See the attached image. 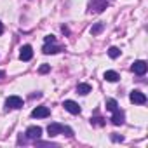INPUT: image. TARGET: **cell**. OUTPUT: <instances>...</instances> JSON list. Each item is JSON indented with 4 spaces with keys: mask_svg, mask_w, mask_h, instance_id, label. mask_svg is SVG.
<instances>
[{
    "mask_svg": "<svg viewBox=\"0 0 148 148\" xmlns=\"http://www.w3.org/2000/svg\"><path fill=\"white\" fill-rule=\"evenodd\" d=\"M49 70H51V66H49V64H42V66L38 68V71H40V73H47Z\"/></svg>",
    "mask_w": 148,
    "mask_h": 148,
    "instance_id": "ac0fdd59",
    "label": "cell"
},
{
    "mask_svg": "<svg viewBox=\"0 0 148 148\" xmlns=\"http://www.w3.org/2000/svg\"><path fill=\"white\" fill-rule=\"evenodd\" d=\"M112 113H113V115H112V119H110V120H112V124H113V125H122V124H124V120H125V113H124L120 108H117V110H115V112H112Z\"/></svg>",
    "mask_w": 148,
    "mask_h": 148,
    "instance_id": "8992f818",
    "label": "cell"
},
{
    "mask_svg": "<svg viewBox=\"0 0 148 148\" xmlns=\"http://www.w3.org/2000/svg\"><path fill=\"white\" fill-rule=\"evenodd\" d=\"M103 28H105L103 23H96V25H92V26H91V35H98V33H101Z\"/></svg>",
    "mask_w": 148,
    "mask_h": 148,
    "instance_id": "5bb4252c",
    "label": "cell"
},
{
    "mask_svg": "<svg viewBox=\"0 0 148 148\" xmlns=\"http://www.w3.org/2000/svg\"><path fill=\"white\" fill-rule=\"evenodd\" d=\"M26 136H28L30 139H38V138L42 136V127H38V125H30V127L26 129Z\"/></svg>",
    "mask_w": 148,
    "mask_h": 148,
    "instance_id": "8fae6325",
    "label": "cell"
},
{
    "mask_svg": "<svg viewBox=\"0 0 148 148\" xmlns=\"http://www.w3.org/2000/svg\"><path fill=\"white\" fill-rule=\"evenodd\" d=\"M77 92L82 94V96H86V94L91 92V86H89V84H79V86H77Z\"/></svg>",
    "mask_w": 148,
    "mask_h": 148,
    "instance_id": "4fadbf2b",
    "label": "cell"
},
{
    "mask_svg": "<svg viewBox=\"0 0 148 148\" xmlns=\"http://www.w3.org/2000/svg\"><path fill=\"white\" fill-rule=\"evenodd\" d=\"M105 80H108V82H117L119 79H120V75L117 71H113V70H108V71H105Z\"/></svg>",
    "mask_w": 148,
    "mask_h": 148,
    "instance_id": "7c38bea8",
    "label": "cell"
},
{
    "mask_svg": "<svg viewBox=\"0 0 148 148\" xmlns=\"http://www.w3.org/2000/svg\"><path fill=\"white\" fill-rule=\"evenodd\" d=\"M106 9V0H92L89 4V11L91 12H103Z\"/></svg>",
    "mask_w": 148,
    "mask_h": 148,
    "instance_id": "277c9868",
    "label": "cell"
},
{
    "mask_svg": "<svg viewBox=\"0 0 148 148\" xmlns=\"http://www.w3.org/2000/svg\"><path fill=\"white\" fill-rule=\"evenodd\" d=\"M47 132L49 136H58V134H66L68 138H73V131L68 127V125H63V124H58V122H52L47 125Z\"/></svg>",
    "mask_w": 148,
    "mask_h": 148,
    "instance_id": "6da1fadb",
    "label": "cell"
},
{
    "mask_svg": "<svg viewBox=\"0 0 148 148\" xmlns=\"http://www.w3.org/2000/svg\"><path fill=\"white\" fill-rule=\"evenodd\" d=\"M2 33H4V25L0 23V35H2Z\"/></svg>",
    "mask_w": 148,
    "mask_h": 148,
    "instance_id": "44dd1931",
    "label": "cell"
},
{
    "mask_svg": "<svg viewBox=\"0 0 148 148\" xmlns=\"http://www.w3.org/2000/svg\"><path fill=\"white\" fill-rule=\"evenodd\" d=\"M112 139H113V141H124V138H122V136H117V134H113Z\"/></svg>",
    "mask_w": 148,
    "mask_h": 148,
    "instance_id": "ffe728a7",
    "label": "cell"
},
{
    "mask_svg": "<svg viewBox=\"0 0 148 148\" xmlns=\"http://www.w3.org/2000/svg\"><path fill=\"white\" fill-rule=\"evenodd\" d=\"M106 122H105V119H101V117H92L91 119V125H96V127H103Z\"/></svg>",
    "mask_w": 148,
    "mask_h": 148,
    "instance_id": "2e32d148",
    "label": "cell"
},
{
    "mask_svg": "<svg viewBox=\"0 0 148 148\" xmlns=\"http://www.w3.org/2000/svg\"><path fill=\"white\" fill-rule=\"evenodd\" d=\"M23 106V99L19 96H9L5 99V110H18Z\"/></svg>",
    "mask_w": 148,
    "mask_h": 148,
    "instance_id": "7a4b0ae2",
    "label": "cell"
},
{
    "mask_svg": "<svg viewBox=\"0 0 148 148\" xmlns=\"http://www.w3.org/2000/svg\"><path fill=\"white\" fill-rule=\"evenodd\" d=\"M4 77H5V73H4L2 70H0V79H4Z\"/></svg>",
    "mask_w": 148,
    "mask_h": 148,
    "instance_id": "7402d4cb",
    "label": "cell"
},
{
    "mask_svg": "<svg viewBox=\"0 0 148 148\" xmlns=\"http://www.w3.org/2000/svg\"><path fill=\"white\" fill-rule=\"evenodd\" d=\"M108 56H110L112 59L119 58V56H120V49H119V47H110V49H108Z\"/></svg>",
    "mask_w": 148,
    "mask_h": 148,
    "instance_id": "e0dca14e",
    "label": "cell"
},
{
    "mask_svg": "<svg viewBox=\"0 0 148 148\" xmlns=\"http://www.w3.org/2000/svg\"><path fill=\"white\" fill-rule=\"evenodd\" d=\"M129 99H131V103H136V105H145L146 103V96L141 91H132L129 94Z\"/></svg>",
    "mask_w": 148,
    "mask_h": 148,
    "instance_id": "3957f363",
    "label": "cell"
},
{
    "mask_svg": "<svg viewBox=\"0 0 148 148\" xmlns=\"http://www.w3.org/2000/svg\"><path fill=\"white\" fill-rule=\"evenodd\" d=\"M33 58V49H32V45H23L21 49H19V59L21 61H30Z\"/></svg>",
    "mask_w": 148,
    "mask_h": 148,
    "instance_id": "9c48e42d",
    "label": "cell"
},
{
    "mask_svg": "<svg viewBox=\"0 0 148 148\" xmlns=\"http://www.w3.org/2000/svg\"><path fill=\"white\" fill-rule=\"evenodd\" d=\"M44 42H56V37H54V35H47V37L44 38Z\"/></svg>",
    "mask_w": 148,
    "mask_h": 148,
    "instance_id": "d6986e66",
    "label": "cell"
},
{
    "mask_svg": "<svg viewBox=\"0 0 148 148\" xmlns=\"http://www.w3.org/2000/svg\"><path fill=\"white\" fill-rule=\"evenodd\" d=\"M59 51H63V47L61 45H56V42H45L44 47H42V52L44 54H56Z\"/></svg>",
    "mask_w": 148,
    "mask_h": 148,
    "instance_id": "5b68a950",
    "label": "cell"
},
{
    "mask_svg": "<svg viewBox=\"0 0 148 148\" xmlns=\"http://www.w3.org/2000/svg\"><path fill=\"white\" fill-rule=\"evenodd\" d=\"M63 106H64L66 112H70V113H73V115H79V113H80V106H79V103L71 101V99H66V101L63 103Z\"/></svg>",
    "mask_w": 148,
    "mask_h": 148,
    "instance_id": "ba28073f",
    "label": "cell"
},
{
    "mask_svg": "<svg viewBox=\"0 0 148 148\" xmlns=\"http://www.w3.org/2000/svg\"><path fill=\"white\" fill-rule=\"evenodd\" d=\"M51 115V110L47 108V106H37L33 112H32V117L33 119H45V117H49Z\"/></svg>",
    "mask_w": 148,
    "mask_h": 148,
    "instance_id": "30bf717a",
    "label": "cell"
},
{
    "mask_svg": "<svg viewBox=\"0 0 148 148\" xmlns=\"http://www.w3.org/2000/svg\"><path fill=\"white\" fill-rule=\"evenodd\" d=\"M131 70L136 73V75H145L146 70H148V64H146L145 61H134L132 66H131Z\"/></svg>",
    "mask_w": 148,
    "mask_h": 148,
    "instance_id": "52a82bcc",
    "label": "cell"
},
{
    "mask_svg": "<svg viewBox=\"0 0 148 148\" xmlns=\"http://www.w3.org/2000/svg\"><path fill=\"white\" fill-rule=\"evenodd\" d=\"M117 108H119V103H117L115 99H112V98H110V99H106V110H110V112H115Z\"/></svg>",
    "mask_w": 148,
    "mask_h": 148,
    "instance_id": "9a60e30c",
    "label": "cell"
}]
</instances>
